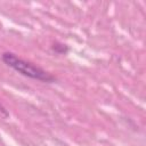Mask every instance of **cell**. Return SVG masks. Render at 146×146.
<instances>
[{
	"label": "cell",
	"instance_id": "2",
	"mask_svg": "<svg viewBox=\"0 0 146 146\" xmlns=\"http://www.w3.org/2000/svg\"><path fill=\"white\" fill-rule=\"evenodd\" d=\"M51 50L57 55H66L68 52V46L62 42H55L51 46Z\"/></svg>",
	"mask_w": 146,
	"mask_h": 146
},
{
	"label": "cell",
	"instance_id": "1",
	"mask_svg": "<svg viewBox=\"0 0 146 146\" xmlns=\"http://www.w3.org/2000/svg\"><path fill=\"white\" fill-rule=\"evenodd\" d=\"M1 60L8 67H10L11 70H14L15 72H17L18 74L25 78L40 81L43 83H54L56 81V78L51 73L43 70L39 65L17 56L14 52H10V51L2 52Z\"/></svg>",
	"mask_w": 146,
	"mask_h": 146
}]
</instances>
